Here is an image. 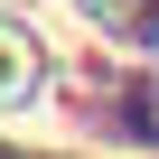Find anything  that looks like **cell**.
I'll return each instance as SVG.
<instances>
[{
  "instance_id": "6da1fadb",
  "label": "cell",
  "mask_w": 159,
  "mask_h": 159,
  "mask_svg": "<svg viewBox=\"0 0 159 159\" xmlns=\"http://www.w3.org/2000/svg\"><path fill=\"white\" fill-rule=\"evenodd\" d=\"M19 75H28V56H19V38H0V94H10Z\"/></svg>"
}]
</instances>
